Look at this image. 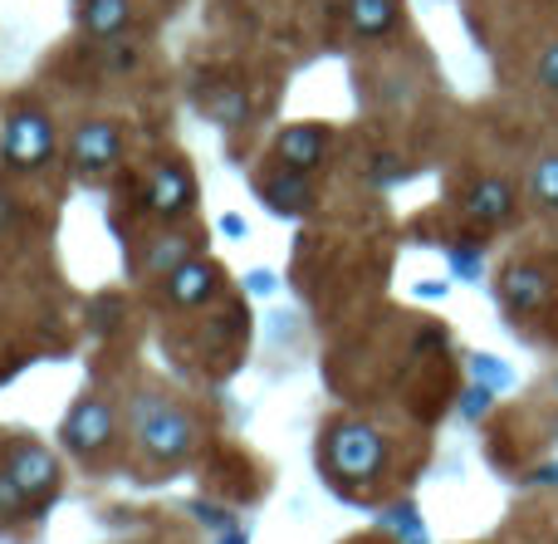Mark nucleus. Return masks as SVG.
<instances>
[{
    "mask_svg": "<svg viewBox=\"0 0 558 544\" xmlns=\"http://www.w3.org/2000/svg\"><path fill=\"white\" fill-rule=\"evenodd\" d=\"M196 432L186 422V412H177L172 402H137V447L153 461H182L192 451Z\"/></svg>",
    "mask_w": 558,
    "mask_h": 544,
    "instance_id": "obj_1",
    "label": "nucleus"
},
{
    "mask_svg": "<svg viewBox=\"0 0 558 544\" xmlns=\"http://www.w3.org/2000/svg\"><path fill=\"white\" fill-rule=\"evenodd\" d=\"M328 471L338 481H373L383 471V437L367 422H338L328 432Z\"/></svg>",
    "mask_w": 558,
    "mask_h": 544,
    "instance_id": "obj_2",
    "label": "nucleus"
},
{
    "mask_svg": "<svg viewBox=\"0 0 558 544\" xmlns=\"http://www.w3.org/2000/svg\"><path fill=\"white\" fill-rule=\"evenodd\" d=\"M0 147H5V157L15 167H39L54 153V128H49V118L39 108H15L5 133H0Z\"/></svg>",
    "mask_w": 558,
    "mask_h": 544,
    "instance_id": "obj_3",
    "label": "nucleus"
},
{
    "mask_svg": "<svg viewBox=\"0 0 558 544\" xmlns=\"http://www.w3.org/2000/svg\"><path fill=\"white\" fill-rule=\"evenodd\" d=\"M59 437H64V447L78 451V457H94L98 447H108V437H113V412H108V402L84 398L78 408H69Z\"/></svg>",
    "mask_w": 558,
    "mask_h": 544,
    "instance_id": "obj_4",
    "label": "nucleus"
},
{
    "mask_svg": "<svg viewBox=\"0 0 558 544\" xmlns=\"http://www.w3.org/2000/svg\"><path fill=\"white\" fill-rule=\"evenodd\" d=\"M549 290H554V280L539 265H510L500 275V300L510 314H539L549 304Z\"/></svg>",
    "mask_w": 558,
    "mask_h": 544,
    "instance_id": "obj_5",
    "label": "nucleus"
},
{
    "mask_svg": "<svg viewBox=\"0 0 558 544\" xmlns=\"http://www.w3.org/2000/svg\"><path fill=\"white\" fill-rule=\"evenodd\" d=\"M5 471L20 481L25 496H54V486H59V461L49 457L45 447H35V442H20V447L10 451Z\"/></svg>",
    "mask_w": 558,
    "mask_h": 544,
    "instance_id": "obj_6",
    "label": "nucleus"
},
{
    "mask_svg": "<svg viewBox=\"0 0 558 544\" xmlns=\"http://www.w3.org/2000/svg\"><path fill=\"white\" fill-rule=\"evenodd\" d=\"M118 153H123V137H118V128H108V123H84L74 137H69V157H74V167H84V172L113 167Z\"/></svg>",
    "mask_w": 558,
    "mask_h": 544,
    "instance_id": "obj_7",
    "label": "nucleus"
},
{
    "mask_svg": "<svg viewBox=\"0 0 558 544\" xmlns=\"http://www.w3.org/2000/svg\"><path fill=\"white\" fill-rule=\"evenodd\" d=\"M465 216L475 226H505L514 216V186L505 177H481V182L465 192Z\"/></svg>",
    "mask_w": 558,
    "mask_h": 544,
    "instance_id": "obj_8",
    "label": "nucleus"
},
{
    "mask_svg": "<svg viewBox=\"0 0 558 544\" xmlns=\"http://www.w3.org/2000/svg\"><path fill=\"white\" fill-rule=\"evenodd\" d=\"M192 202V172L182 167H157L147 177V211L153 216H182Z\"/></svg>",
    "mask_w": 558,
    "mask_h": 544,
    "instance_id": "obj_9",
    "label": "nucleus"
},
{
    "mask_svg": "<svg viewBox=\"0 0 558 544\" xmlns=\"http://www.w3.org/2000/svg\"><path fill=\"white\" fill-rule=\"evenodd\" d=\"M216 294V270L206 261H182L172 275H167V300L172 304H206Z\"/></svg>",
    "mask_w": 558,
    "mask_h": 544,
    "instance_id": "obj_10",
    "label": "nucleus"
},
{
    "mask_svg": "<svg viewBox=\"0 0 558 544\" xmlns=\"http://www.w3.org/2000/svg\"><path fill=\"white\" fill-rule=\"evenodd\" d=\"M275 153H279V162H284V167L308 172V167H318V157H324V128H314V123L284 128V133H279V143H275Z\"/></svg>",
    "mask_w": 558,
    "mask_h": 544,
    "instance_id": "obj_11",
    "label": "nucleus"
},
{
    "mask_svg": "<svg viewBox=\"0 0 558 544\" xmlns=\"http://www.w3.org/2000/svg\"><path fill=\"white\" fill-rule=\"evenodd\" d=\"M260 192H265V202H270L279 216H299L308 206V182H304V172H299V167H289V172L270 177Z\"/></svg>",
    "mask_w": 558,
    "mask_h": 544,
    "instance_id": "obj_12",
    "label": "nucleus"
},
{
    "mask_svg": "<svg viewBox=\"0 0 558 544\" xmlns=\"http://www.w3.org/2000/svg\"><path fill=\"white\" fill-rule=\"evenodd\" d=\"M348 25L367 39L387 35L397 25V0H348Z\"/></svg>",
    "mask_w": 558,
    "mask_h": 544,
    "instance_id": "obj_13",
    "label": "nucleus"
},
{
    "mask_svg": "<svg viewBox=\"0 0 558 544\" xmlns=\"http://www.w3.org/2000/svg\"><path fill=\"white\" fill-rule=\"evenodd\" d=\"M128 20H133V5L128 0H88L84 5V29L88 35H123Z\"/></svg>",
    "mask_w": 558,
    "mask_h": 544,
    "instance_id": "obj_14",
    "label": "nucleus"
},
{
    "mask_svg": "<svg viewBox=\"0 0 558 544\" xmlns=\"http://www.w3.org/2000/svg\"><path fill=\"white\" fill-rule=\"evenodd\" d=\"M530 192H534V202H539L544 211H558V153H549V157H539V162H534Z\"/></svg>",
    "mask_w": 558,
    "mask_h": 544,
    "instance_id": "obj_15",
    "label": "nucleus"
},
{
    "mask_svg": "<svg viewBox=\"0 0 558 544\" xmlns=\"http://www.w3.org/2000/svg\"><path fill=\"white\" fill-rule=\"evenodd\" d=\"M192 245H186V235H162V241L147 251V275H172L182 261H192Z\"/></svg>",
    "mask_w": 558,
    "mask_h": 544,
    "instance_id": "obj_16",
    "label": "nucleus"
},
{
    "mask_svg": "<svg viewBox=\"0 0 558 544\" xmlns=\"http://www.w3.org/2000/svg\"><path fill=\"white\" fill-rule=\"evenodd\" d=\"M25 491H20V481L10 476V471H0V520H10V516H20V506H25Z\"/></svg>",
    "mask_w": 558,
    "mask_h": 544,
    "instance_id": "obj_17",
    "label": "nucleus"
},
{
    "mask_svg": "<svg viewBox=\"0 0 558 544\" xmlns=\"http://www.w3.org/2000/svg\"><path fill=\"white\" fill-rule=\"evenodd\" d=\"M534 78H539L544 94H558V39L539 55V69H534Z\"/></svg>",
    "mask_w": 558,
    "mask_h": 544,
    "instance_id": "obj_18",
    "label": "nucleus"
},
{
    "mask_svg": "<svg viewBox=\"0 0 558 544\" xmlns=\"http://www.w3.org/2000/svg\"><path fill=\"white\" fill-rule=\"evenodd\" d=\"M387 525H392L397 530V535H402L407 544H426V535H422V525H416V516H412V510H392V516H387Z\"/></svg>",
    "mask_w": 558,
    "mask_h": 544,
    "instance_id": "obj_19",
    "label": "nucleus"
},
{
    "mask_svg": "<svg viewBox=\"0 0 558 544\" xmlns=\"http://www.w3.org/2000/svg\"><path fill=\"white\" fill-rule=\"evenodd\" d=\"M211 113H216V118H226V123H241V118H245V98L235 94V88H226V98H216Z\"/></svg>",
    "mask_w": 558,
    "mask_h": 544,
    "instance_id": "obj_20",
    "label": "nucleus"
},
{
    "mask_svg": "<svg viewBox=\"0 0 558 544\" xmlns=\"http://www.w3.org/2000/svg\"><path fill=\"white\" fill-rule=\"evenodd\" d=\"M475 378H485V388H505L510 383V373H505V363H495V359H475Z\"/></svg>",
    "mask_w": 558,
    "mask_h": 544,
    "instance_id": "obj_21",
    "label": "nucleus"
},
{
    "mask_svg": "<svg viewBox=\"0 0 558 544\" xmlns=\"http://www.w3.org/2000/svg\"><path fill=\"white\" fill-rule=\"evenodd\" d=\"M451 265H456V270L465 275V280H475V275H481V255H475L471 245H461V251L451 255Z\"/></svg>",
    "mask_w": 558,
    "mask_h": 544,
    "instance_id": "obj_22",
    "label": "nucleus"
},
{
    "mask_svg": "<svg viewBox=\"0 0 558 544\" xmlns=\"http://www.w3.org/2000/svg\"><path fill=\"white\" fill-rule=\"evenodd\" d=\"M485 408H490V388H471V392H465V412H471V418H481Z\"/></svg>",
    "mask_w": 558,
    "mask_h": 544,
    "instance_id": "obj_23",
    "label": "nucleus"
},
{
    "mask_svg": "<svg viewBox=\"0 0 558 544\" xmlns=\"http://www.w3.org/2000/svg\"><path fill=\"white\" fill-rule=\"evenodd\" d=\"M221 544H245V535H241V530H231V540H221Z\"/></svg>",
    "mask_w": 558,
    "mask_h": 544,
    "instance_id": "obj_24",
    "label": "nucleus"
}]
</instances>
